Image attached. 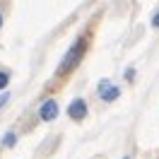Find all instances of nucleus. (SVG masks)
<instances>
[{
  "label": "nucleus",
  "mask_w": 159,
  "mask_h": 159,
  "mask_svg": "<svg viewBox=\"0 0 159 159\" xmlns=\"http://www.w3.org/2000/svg\"><path fill=\"white\" fill-rule=\"evenodd\" d=\"M68 116H70V118H75V120H82L84 116H87V104H84L82 99H75L68 106Z\"/></svg>",
  "instance_id": "f03ea898"
},
{
  "label": "nucleus",
  "mask_w": 159,
  "mask_h": 159,
  "mask_svg": "<svg viewBox=\"0 0 159 159\" xmlns=\"http://www.w3.org/2000/svg\"><path fill=\"white\" fill-rule=\"evenodd\" d=\"M15 142H17V135H15V133H7V135H5V140H2V145H5V147H12Z\"/></svg>",
  "instance_id": "39448f33"
},
{
  "label": "nucleus",
  "mask_w": 159,
  "mask_h": 159,
  "mask_svg": "<svg viewBox=\"0 0 159 159\" xmlns=\"http://www.w3.org/2000/svg\"><path fill=\"white\" fill-rule=\"evenodd\" d=\"M0 24H2V17H0Z\"/></svg>",
  "instance_id": "1a4fd4ad"
},
{
  "label": "nucleus",
  "mask_w": 159,
  "mask_h": 159,
  "mask_svg": "<svg viewBox=\"0 0 159 159\" xmlns=\"http://www.w3.org/2000/svg\"><path fill=\"white\" fill-rule=\"evenodd\" d=\"M84 48H87V41H84V39H77V43L65 53V58H63V63H60V72H70V70L75 68V65L80 63V58H82Z\"/></svg>",
  "instance_id": "f257e3e1"
},
{
  "label": "nucleus",
  "mask_w": 159,
  "mask_h": 159,
  "mask_svg": "<svg viewBox=\"0 0 159 159\" xmlns=\"http://www.w3.org/2000/svg\"><path fill=\"white\" fill-rule=\"evenodd\" d=\"M125 159H128V157H125Z\"/></svg>",
  "instance_id": "9d476101"
},
{
  "label": "nucleus",
  "mask_w": 159,
  "mask_h": 159,
  "mask_svg": "<svg viewBox=\"0 0 159 159\" xmlns=\"http://www.w3.org/2000/svg\"><path fill=\"white\" fill-rule=\"evenodd\" d=\"M101 97H104L106 101H113L116 97H118V89H116V87H109V84L104 82V84H101Z\"/></svg>",
  "instance_id": "20e7f679"
},
{
  "label": "nucleus",
  "mask_w": 159,
  "mask_h": 159,
  "mask_svg": "<svg viewBox=\"0 0 159 159\" xmlns=\"http://www.w3.org/2000/svg\"><path fill=\"white\" fill-rule=\"evenodd\" d=\"M7 84V72H0V89Z\"/></svg>",
  "instance_id": "423d86ee"
},
{
  "label": "nucleus",
  "mask_w": 159,
  "mask_h": 159,
  "mask_svg": "<svg viewBox=\"0 0 159 159\" xmlns=\"http://www.w3.org/2000/svg\"><path fill=\"white\" fill-rule=\"evenodd\" d=\"M10 99V97H7V94H2V97H0V109H2V106H5V101Z\"/></svg>",
  "instance_id": "0eeeda50"
},
{
  "label": "nucleus",
  "mask_w": 159,
  "mask_h": 159,
  "mask_svg": "<svg viewBox=\"0 0 159 159\" xmlns=\"http://www.w3.org/2000/svg\"><path fill=\"white\" fill-rule=\"evenodd\" d=\"M56 116H58V104H56L53 99H48L43 106H41V118L43 120H53Z\"/></svg>",
  "instance_id": "7ed1b4c3"
},
{
  "label": "nucleus",
  "mask_w": 159,
  "mask_h": 159,
  "mask_svg": "<svg viewBox=\"0 0 159 159\" xmlns=\"http://www.w3.org/2000/svg\"><path fill=\"white\" fill-rule=\"evenodd\" d=\"M154 27H159V15H157V17H154Z\"/></svg>",
  "instance_id": "6e6552de"
}]
</instances>
